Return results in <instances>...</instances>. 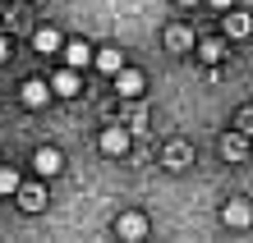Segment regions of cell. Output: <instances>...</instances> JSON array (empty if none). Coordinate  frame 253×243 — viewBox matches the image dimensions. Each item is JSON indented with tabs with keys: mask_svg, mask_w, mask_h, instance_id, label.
<instances>
[{
	"mask_svg": "<svg viewBox=\"0 0 253 243\" xmlns=\"http://www.w3.org/2000/svg\"><path fill=\"white\" fill-rule=\"evenodd\" d=\"M221 55H226V41H216V37H207V41H198V60H203V65H216Z\"/></svg>",
	"mask_w": 253,
	"mask_h": 243,
	"instance_id": "cell-12",
	"label": "cell"
},
{
	"mask_svg": "<svg viewBox=\"0 0 253 243\" xmlns=\"http://www.w3.org/2000/svg\"><path fill=\"white\" fill-rule=\"evenodd\" d=\"M166 46L170 51H184V46H193V37L184 33V28H170V33H166Z\"/></svg>",
	"mask_w": 253,
	"mask_h": 243,
	"instance_id": "cell-16",
	"label": "cell"
},
{
	"mask_svg": "<svg viewBox=\"0 0 253 243\" xmlns=\"http://www.w3.org/2000/svg\"><path fill=\"white\" fill-rule=\"evenodd\" d=\"M115 234H120V239H143L147 234V216H138V211L120 216V220H115Z\"/></svg>",
	"mask_w": 253,
	"mask_h": 243,
	"instance_id": "cell-7",
	"label": "cell"
},
{
	"mask_svg": "<svg viewBox=\"0 0 253 243\" xmlns=\"http://www.w3.org/2000/svg\"><path fill=\"white\" fill-rule=\"evenodd\" d=\"M51 92H55V97H79V92H83V78H79V69H69V65H65V69L51 78Z\"/></svg>",
	"mask_w": 253,
	"mask_h": 243,
	"instance_id": "cell-3",
	"label": "cell"
},
{
	"mask_svg": "<svg viewBox=\"0 0 253 243\" xmlns=\"http://www.w3.org/2000/svg\"><path fill=\"white\" fill-rule=\"evenodd\" d=\"M92 65H97L101 73H111V78H115V73L125 69V51H120V46H101V51L92 55Z\"/></svg>",
	"mask_w": 253,
	"mask_h": 243,
	"instance_id": "cell-6",
	"label": "cell"
},
{
	"mask_svg": "<svg viewBox=\"0 0 253 243\" xmlns=\"http://www.w3.org/2000/svg\"><path fill=\"white\" fill-rule=\"evenodd\" d=\"M221 225H230V230H249L253 225V207L244 197H230L226 207H221Z\"/></svg>",
	"mask_w": 253,
	"mask_h": 243,
	"instance_id": "cell-1",
	"label": "cell"
},
{
	"mask_svg": "<svg viewBox=\"0 0 253 243\" xmlns=\"http://www.w3.org/2000/svg\"><path fill=\"white\" fill-rule=\"evenodd\" d=\"M115 92H120V97H138L143 92V73L138 69H120V73H115Z\"/></svg>",
	"mask_w": 253,
	"mask_h": 243,
	"instance_id": "cell-11",
	"label": "cell"
},
{
	"mask_svg": "<svg viewBox=\"0 0 253 243\" xmlns=\"http://www.w3.org/2000/svg\"><path fill=\"white\" fill-rule=\"evenodd\" d=\"M253 33V14H244V9H226V37H249Z\"/></svg>",
	"mask_w": 253,
	"mask_h": 243,
	"instance_id": "cell-8",
	"label": "cell"
},
{
	"mask_svg": "<svg viewBox=\"0 0 253 243\" xmlns=\"http://www.w3.org/2000/svg\"><path fill=\"white\" fill-rule=\"evenodd\" d=\"M33 51H37V55L65 51V46H60V33H55V28H37V33H33Z\"/></svg>",
	"mask_w": 253,
	"mask_h": 243,
	"instance_id": "cell-10",
	"label": "cell"
},
{
	"mask_svg": "<svg viewBox=\"0 0 253 243\" xmlns=\"http://www.w3.org/2000/svg\"><path fill=\"white\" fill-rule=\"evenodd\" d=\"M9 193H19V170L14 165H0V197H9Z\"/></svg>",
	"mask_w": 253,
	"mask_h": 243,
	"instance_id": "cell-14",
	"label": "cell"
},
{
	"mask_svg": "<svg viewBox=\"0 0 253 243\" xmlns=\"http://www.w3.org/2000/svg\"><path fill=\"white\" fill-rule=\"evenodd\" d=\"M244 138H221V156H226V161H244Z\"/></svg>",
	"mask_w": 253,
	"mask_h": 243,
	"instance_id": "cell-15",
	"label": "cell"
},
{
	"mask_svg": "<svg viewBox=\"0 0 253 243\" xmlns=\"http://www.w3.org/2000/svg\"><path fill=\"white\" fill-rule=\"evenodd\" d=\"M33 170H37L42 179H51V174L65 170V156H60L55 147H37V151H33Z\"/></svg>",
	"mask_w": 253,
	"mask_h": 243,
	"instance_id": "cell-2",
	"label": "cell"
},
{
	"mask_svg": "<svg viewBox=\"0 0 253 243\" xmlns=\"http://www.w3.org/2000/svg\"><path fill=\"white\" fill-rule=\"evenodd\" d=\"M101 151H106V156H125L129 151V129H101Z\"/></svg>",
	"mask_w": 253,
	"mask_h": 243,
	"instance_id": "cell-5",
	"label": "cell"
},
{
	"mask_svg": "<svg viewBox=\"0 0 253 243\" xmlns=\"http://www.w3.org/2000/svg\"><path fill=\"white\" fill-rule=\"evenodd\" d=\"M5 60H9V41L0 37V65H5Z\"/></svg>",
	"mask_w": 253,
	"mask_h": 243,
	"instance_id": "cell-17",
	"label": "cell"
},
{
	"mask_svg": "<svg viewBox=\"0 0 253 243\" xmlns=\"http://www.w3.org/2000/svg\"><path fill=\"white\" fill-rule=\"evenodd\" d=\"M14 5H23V0H14Z\"/></svg>",
	"mask_w": 253,
	"mask_h": 243,
	"instance_id": "cell-20",
	"label": "cell"
},
{
	"mask_svg": "<svg viewBox=\"0 0 253 243\" xmlns=\"http://www.w3.org/2000/svg\"><path fill=\"white\" fill-rule=\"evenodd\" d=\"M92 46H87V41H65V65L69 69H83V65H92Z\"/></svg>",
	"mask_w": 253,
	"mask_h": 243,
	"instance_id": "cell-9",
	"label": "cell"
},
{
	"mask_svg": "<svg viewBox=\"0 0 253 243\" xmlns=\"http://www.w3.org/2000/svg\"><path fill=\"white\" fill-rule=\"evenodd\" d=\"M19 207L23 211H42V207H46V193H42V188H19Z\"/></svg>",
	"mask_w": 253,
	"mask_h": 243,
	"instance_id": "cell-13",
	"label": "cell"
},
{
	"mask_svg": "<svg viewBox=\"0 0 253 243\" xmlns=\"http://www.w3.org/2000/svg\"><path fill=\"white\" fill-rule=\"evenodd\" d=\"M212 5H216V9H230V5H235V0H212Z\"/></svg>",
	"mask_w": 253,
	"mask_h": 243,
	"instance_id": "cell-18",
	"label": "cell"
},
{
	"mask_svg": "<svg viewBox=\"0 0 253 243\" xmlns=\"http://www.w3.org/2000/svg\"><path fill=\"white\" fill-rule=\"evenodd\" d=\"M175 5H198V0H175Z\"/></svg>",
	"mask_w": 253,
	"mask_h": 243,
	"instance_id": "cell-19",
	"label": "cell"
},
{
	"mask_svg": "<svg viewBox=\"0 0 253 243\" xmlns=\"http://www.w3.org/2000/svg\"><path fill=\"white\" fill-rule=\"evenodd\" d=\"M46 97H51V83H42V78H28V83L19 87V101L28 105V110H37V105H46Z\"/></svg>",
	"mask_w": 253,
	"mask_h": 243,
	"instance_id": "cell-4",
	"label": "cell"
}]
</instances>
